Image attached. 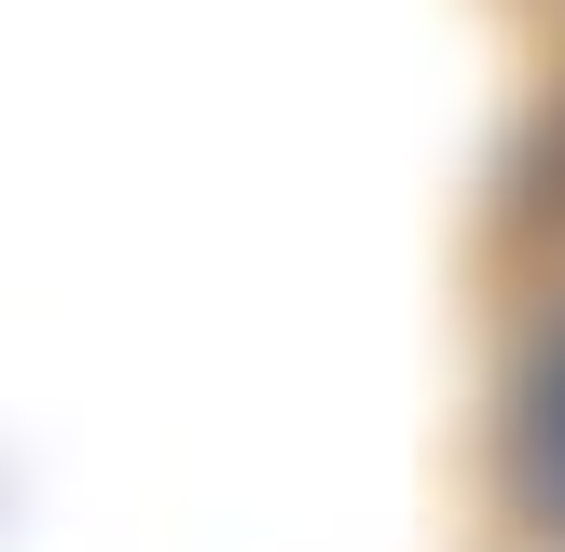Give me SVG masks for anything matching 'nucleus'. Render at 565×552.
Listing matches in <instances>:
<instances>
[{
  "mask_svg": "<svg viewBox=\"0 0 565 552\" xmlns=\"http://www.w3.org/2000/svg\"><path fill=\"white\" fill-rule=\"evenodd\" d=\"M511 497H524V524L565 552V318L524 346V373H511Z\"/></svg>",
  "mask_w": 565,
  "mask_h": 552,
  "instance_id": "1",
  "label": "nucleus"
}]
</instances>
